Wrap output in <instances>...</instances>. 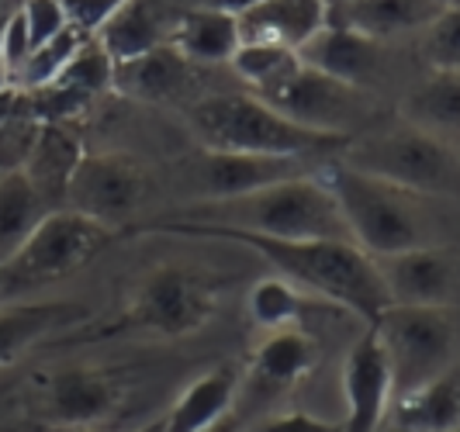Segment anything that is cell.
<instances>
[{
    "instance_id": "cell-1",
    "label": "cell",
    "mask_w": 460,
    "mask_h": 432,
    "mask_svg": "<svg viewBox=\"0 0 460 432\" xmlns=\"http://www.w3.org/2000/svg\"><path fill=\"white\" fill-rule=\"evenodd\" d=\"M142 232L160 235H184V239H229L256 256H263L277 277L295 284L301 295L323 297L329 304H340L343 312H353L357 319L370 322L388 308L385 287L377 280V270L370 256L353 242H325V239H270L256 232H239L208 222H181V218H160Z\"/></svg>"
},
{
    "instance_id": "cell-2",
    "label": "cell",
    "mask_w": 460,
    "mask_h": 432,
    "mask_svg": "<svg viewBox=\"0 0 460 432\" xmlns=\"http://www.w3.org/2000/svg\"><path fill=\"white\" fill-rule=\"evenodd\" d=\"M315 173L340 207L353 246H360L367 256L457 242V215H454L457 201L426 198V194L367 177L336 156L319 163Z\"/></svg>"
},
{
    "instance_id": "cell-3",
    "label": "cell",
    "mask_w": 460,
    "mask_h": 432,
    "mask_svg": "<svg viewBox=\"0 0 460 432\" xmlns=\"http://www.w3.org/2000/svg\"><path fill=\"white\" fill-rule=\"evenodd\" d=\"M181 222L256 232L270 239H325V242H353L340 207L319 173H305L295 181L260 187L253 194L229 201H194L181 207Z\"/></svg>"
},
{
    "instance_id": "cell-4",
    "label": "cell",
    "mask_w": 460,
    "mask_h": 432,
    "mask_svg": "<svg viewBox=\"0 0 460 432\" xmlns=\"http://www.w3.org/2000/svg\"><path fill=\"white\" fill-rule=\"evenodd\" d=\"M190 136L201 149L215 153H246V156H301L329 160L340 156L346 138L308 132L253 93H211L187 108Z\"/></svg>"
},
{
    "instance_id": "cell-5",
    "label": "cell",
    "mask_w": 460,
    "mask_h": 432,
    "mask_svg": "<svg viewBox=\"0 0 460 432\" xmlns=\"http://www.w3.org/2000/svg\"><path fill=\"white\" fill-rule=\"evenodd\" d=\"M336 160L367 177L426 194V198L457 201L460 194L457 145L429 136L402 118H392L374 128H360L353 138H346L343 153Z\"/></svg>"
},
{
    "instance_id": "cell-6",
    "label": "cell",
    "mask_w": 460,
    "mask_h": 432,
    "mask_svg": "<svg viewBox=\"0 0 460 432\" xmlns=\"http://www.w3.org/2000/svg\"><path fill=\"white\" fill-rule=\"evenodd\" d=\"M218 304H222V284L211 273L163 263L138 280L121 312H115L104 325L87 329V336L91 339H111V336L181 339V336L201 332L218 315Z\"/></svg>"
},
{
    "instance_id": "cell-7",
    "label": "cell",
    "mask_w": 460,
    "mask_h": 432,
    "mask_svg": "<svg viewBox=\"0 0 460 432\" xmlns=\"http://www.w3.org/2000/svg\"><path fill=\"white\" fill-rule=\"evenodd\" d=\"M394 377V394L457 370V308L388 304L370 322Z\"/></svg>"
},
{
    "instance_id": "cell-8",
    "label": "cell",
    "mask_w": 460,
    "mask_h": 432,
    "mask_svg": "<svg viewBox=\"0 0 460 432\" xmlns=\"http://www.w3.org/2000/svg\"><path fill=\"white\" fill-rule=\"evenodd\" d=\"M118 232L97 225L91 218L56 207L49 211L31 235L22 242V250L11 256V263L0 270V284L7 297L14 301L18 291H35L42 284L66 280L76 270H84L93 256L111 246Z\"/></svg>"
},
{
    "instance_id": "cell-9",
    "label": "cell",
    "mask_w": 460,
    "mask_h": 432,
    "mask_svg": "<svg viewBox=\"0 0 460 432\" xmlns=\"http://www.w3.org/2000/svg\"><path fill=\"white\" fill-rule=\"evenodd\" d=\"M125 401V381L91 364L56 366L22 387V409L56 429H91L111 419Z\"/></svg>"
},
{
    "instance_id": "cell-10",
    "label": "cell",
    "mask_w": 460,
    "mask_h": 432,
    "mask_svg": "<svg viewBox=\"0 0 460 432\" xmlns=\"http://www.w3.org/2000/svg\"><path fill=\"white\" fill-rule=\"evenodd\" d=\"M149 194V177L128 153H84L69 177L63 207L121 232Z\"/></svg>"
},
{
    "instance_id": "cell-11",
    "label": "cell",
    "mask_w": 460,
    "mask_h": 432,
    "mask_svg": "<svg viewBox=\"0 0 460 432\" xmlns=\"http://www.w3.org/2000/svg\"><path fill=\"white\" fill-rule=\"evenodd\" d=\"M260 101L270 104L277 114H284L288 121L308 128V132H323V136L340 138H353L370 118L367 91L340 84V80L305 66V63L288 84H280L277 91H270Z\"/></svg>"
},
{
    "instance_id": "cell-12",
    "label": "cell",
    "mask_w": 460,
    "mask_h": 432,
    "mask_svg": "<svg viewBox=\"0 0 460 432\" xmlns=\"http://www.w3.org/2000/svg\"><path fill=\"white\" fill-rule=\"evenodd\" d=\"M388 304L419 308H457L460 252L457 242L412 246V250L370 256Z\"/></svg>"
},
{
    "instance_id": "cell-13",
    "label": "cell",
    "mask_w": 460,
    "mask_h": 432,
    "mask_svg": "<svg viewBox=\"0 0 460 432\" xmlns=\"http://www.w3.org/2000/svg\"><path fill=\"white\" fill-rule=\"evenodd\" d=\"M394 401V377L374 329H364L343 364V432H377Z\"/></svg>"
},
{
    "instance_id": "cell-14",
    "label": "cell",
    "mask_w": 460,
    "mask_h": 432,
    "mask_svg": "<svg viewBox=\"0 0 460 432\" xmlns=\"http://www.w3.org/2000/svg\"><path fill=\"white\" fill-rule=\"evenodd\" d=\"M305 173H315V163L301 156H246V153H215V149H201L190 170L201 190L198 201H229Z\"/></svg>"
},
{
    "instance_id": "cell-15",
    "label": "cell",
    "mask_w": 460,
    "mask_h": 432,
    "mask_svg": "<svg viewBox=\"0 0 460 432\" xmlns=\"http://www.w3.org/2000/svg\"><path fill=\"white\" fill-rule=\"evenodd\" d=\"M198 87H201L198 66L187 63L173 46H156L138 59L115 63V76H111V91L128 101H142V104H187L190 108L198 101Z\"/></svg>"
},
{
    "instance_id": "cell-16",
    "label": "cell",
    "mask_w": 460,
    "mask_h": 432,
    "mask_svg": "<svg viewBox=\"0 0 460 432\" xmlns=\"http://www.w3.org/2000/svg\"><path fill=\"white\" fill-rule=\"evenodd\" d=\"M239 42L298 52L329 24V0H253L235 14Z\"/></svg>"
},
{
    "instance_id": "cell-17",
    "label": "cell",
    "mask_w": 460,
    "mask_h": 432,
    "mask_svg": "<svg viewBox=\"0 0 460 432\" xmlns=\"http://www.w3.org/2000/svg\"><path fill=\"white\" fill-rule=\"evenodd\" d=\"M298 59L340 84L370 91V84H377V76L385 69V42L357 35L340 24H325L319 35H312L298 48Z\"/></svg>"
},
{
    "instance_id": "cell-18",
    "label": "cell",
    "mask_w": 460,
    "mask_h": 432,
    "mask_svg": "<svg viewBox=\"0 0 460 432\" xmlns=\"http://www.w3.org/2000/svg\"><path fill=\"white\" fill-rule=\"evenodd\" d=\"M319 364V346L308 332L295 329H277L267 332L253 346L246 370H239V384H246L256 394H284L301 384Z\"/></svg>"
},
{
    "instance_id": "cell-19",
    "label": "cell",
    "mask_w": 460,
    "mask_h": 432,
    "mask_svg": "<svg viewBox=\"0 0 460 432\" xmlns=\"http://www.w3.org/2000/svg\"><path fill=\"white\" fill-rule=\"evenodd\" d=\"M84 322L87 308L76 301H0V370L18 364L42 339Z\"/></svg>"
},
{
    "instance_id": "cell-20",
    "label": "cell",
    "mask_w": 460,
    "mask_h": 432,
    "mask_svg": "<svg viewBox=\"0 0 460 432\" xmlns=\"http://www.w3.org/2000/svg\"><path fill=\"white\" fill-rule=\"evenodd\" d=\"M443 11L447 7L437 0H336L329 4V24L385 42L405 31H422Z\"/></svg>"
},
{
    "instance_id": "cell-21",
    "label": "cell",
    "mask_w": 460,
    "mask_h": 432,
    "mask_svg": "<svg viewBox=\"0 0 460 432\" xmlns=\"http://www.w3.org/2000/svg\"><path fill=\"white\" fill-rule=\"evenodd\" d=\"M84 142L73 132L69 121H46L39 128V138L24 160L22 173L24 181L31 183V190L46 201L49 211L63 207V198H66L69 177L76 170V163L84 156Z\"/></svg>"
},
{
    "instance_id": "cell-22",
    "label": "cell",
    "mask_w": 460,
    "mask_h": 432,
    "mask_svg": "<svg viewBox=\"0 0 460 432\" xmlns=\"http://www.w3.org/2000/svg\"><path fill=\"white\" fill-rule=\"evenodd\" d=\"M239 398V366L218 364L177 394V401L160 419V432H201L235 411Z\"/></svg>"
},
{
    "instance_id": "cell-23",
    "label": "cell",
    "mask_w": 460,
    "mask_h": 432,
    "mask_svg": "<svg viewBox=\"0 0 460 432\" xmlns=\"http://www.w3.org/2000/svg\"><path fill=\"white\" fill-rule=\"evenodd\" d=\"M166 46H173L187 63L211 66V63H229L239 48V24L229 11L215 7H184L166 31Z\"/></svg>"
},
{
    "instance_id": "cell-24",
    "label": "cell",
    "mask_w": 460,
    "mask_h": 432,
    "mask_svg": "<svg viewBox=\"0 0 460 432\" xmlns=\"http://www.w3.org/2000/svg\"><path fill=\"white\" fill-rule=\"evenodd\" d=\"M166 31L170 24H163L156 0H125L91 39H97L111 63H128L156 46H166Z\"/></svg>"
},
{
    "instance_id": "cell-25",
    "label": "cell",
    "mask_w": 460,
    "mask_h": 432,
    "mask_svg": "<svg viewBox=\"0 0 460 432\" xmlns=\"http://www.w3.org/2000/svg\"><path fill=\"white\" fill-rule=\"evenodd\" d=\"M398 118L415 128L457 145L460 132V73H429L402 97Z\"/></svg>"
},
{
    "instance_id": "cell-26",
    "label": "cell",
    "mask_w": 460,
    "mask_h": 432,
    "mask_svg": "<svg viewBox=\"0 0 460 432\" xmlns=\"http://www.w3.org/2000/svg\"><path fill=\"white\" fill-rule=\"evenodd\" d=\"M398 426L405 432H457L460 426V384L457 370L429 384H419L392 401Z\"/></svg>"
},
{
    "instance_id": "cell-27",
    "label": "cell",
    "mask_w": 460,
    "mask_h": 432,
    "mask_svg": "<svg viewBox=\"0 0 460 432\" xmlns=\"http://www.w3.org/2000/svg\"><path fill=\"white\" fill-rule=\"evenodd\" d=\"M49 215L46 201L31 190L22 170L0 177V270L11 263V256L22 250L31 228Z\"/></svg>"
},
{
    "instance_id": "cell-28",
    "label": "cell",
    "mask_w": 460,
    "mask_h": 432,
    "mask_svg": "<svg viewBox=\"0 0 460 432\" xmlns=\"http://www.w3.org/2000/svg\"><path fill=\"white\" fill-rule=\"evenodd\" d=\"M232 73L250 87L246 93L253 97H267L270 91H277L280 84H288L295 73H298L301 59L298 52L280 46H246L239 42L235 56L229 59Z\"/></svg>"
},
{
    "instance_id": "cell-29",
    "label": "cell",
    "mask_w": 460,
    "mask_h": 432,
    "mask_svg": "<svg viewBox=\"0 0 460 432\" xmlns=\"http://www.w3.org/2000/svg\"><path fill=\"white\" fill-rule=\"evenodd\" d=\"M308 295H301L295 284H288L284 277H263L250 287V297H246V308H250V319L267 329V332H277V329H295V322L301 319V308H305Z\"/></svg>"
},
{
    "instance_id": "cell-30",
    "label": "cell",
    "mask_w": 460,
    "mask_h": 432,
    "mask_svg": "<svg viewBox=\"0 0 460 432\" xmlns=\"http://www.w3.org/2000/svg\"><path fill=\"white\" fill-rule=\"evenodd\" d=\"M87 35H80L76 28H63L56 39H49L42 46H35L28 52L24 66L14 76V87L18 91H42L49 84H56V76L66 69V63L73 59V52L80 48Z\"/></svg>"
},
{
    "instance_id": "cell-31",
    "label": "cell",
    "mask_w": 460,
    "mask_h": 432,
    "mask_svg": "<svg viewBox=\"0 0 460 432\" xmlns=\"http://www.w3.org/2000/svg\"><path fill=\"white\" fill-rule=\"evenodd\" d=\"M111 76H115V63L108 59V52L97 46V39H84L66 69L56 76V84L80 93L84 101H93V97L111 91Z\"/></svg>"
},
{
    "instance_id": "cell-32",
    "label": "cell",
    "mask_w": 460,
    "mask_h": 432,
    "mask_svg": "<svg viewBox=\"0 0 460 432\" xmlns=\"http://www.w3.org/2000/svg\"><path fill=\"white\" fill-rule=\"evenodd\" d=\"M422 56L429 73H457L460 69V7H447L437 22L422 28Z\"/></svg>"
},
{
    "instance_id": "cell-33",
    "label": "cell",
    "mask_w": 460,
    "mask_h": 432,
    "mask_svg": "<svg viewBox=\"0 0 460 432\" xmlns=\"http://www.w3.org/2000/svg\"><path fill=\"white\" fill-rule=\"evenodd\" d=\"M39 128H42V121L24 108V93H22L18 111L0 125V177L22 170L28 153H31V145H35V138H39Z\"/></svg>"
},
{
    "instance_id": "cell-34",
    "label": "cell",
    "mask_w": 460,
    "mask_h": 432,
    "mask_svg": "<svg viewBox=\"0 0 460 432\" xmlns=\"http://www.w3.org/2000/svg\"><path fill=\"white\" fill-rule=\"evenodd\" d=\"M18 11H22V22H24V31H28L31 48L49 42V39H56L63 28H69L66 18H63L59 0H24Z\"/></svg>"
},
{
    "instance_id": "cell-35",
    "label": "cell",
    "mask_w": 460,
    "mask_h": 432,
    "mask_svg": "<svg viewBox=\"0 0 460 432\" xmlns=\"http://www.w3.org/2000/svg\"><path fill=\"white\" fill-rule=\"evenodd\" d=\"M121 4H125V0H59L66 24L76 28L80 35H87V39L101 31V24L115 14Z\"/></svg>"
},
{
    "instance_id": "cell-36",
    "label": "cell",
    "mask_w": 460,
    "mask_h": 432,
    "mask_svg": "<svg viewBox=\"0 0 460 432\" xmlns=\"http://www.w3.org/2000/svg\"><path fill=\"white\" fill-rule=\"evenodd\" d=\"M31 52V42H28V31H24L22 11H11L7 14V24H4V48H0V63L11 69V76H18V69L24 66Z\"/></svg>"
},
{
    "instance_id": "cell-37",
    "label": "cell",
    "mask_w": 460,
    "mask_h": 432,
    "mask_svg": "<svg viewBox=\"0 0 460 432\" xmlns=\"http://www.w3.org/2000/svg\"><path fill=\"white\" fill-rule=\"evenodd\" d=\"M260 432H343L340 422H323L308 411H284V415H274L267 419Z\"/></svg>"
},
{
    "instance_id": "cell-38",
    "label": "cell",
    "mask_w": 460,
    "mask_h": 432,
    "mask_svg": "<svg viewBox=\"0 0 460 432\" xmlns=\"http://www.w3.org/2000/svg\"><path fill=\"white\" fill-rule=\"evenodd\" d=\"M184 7H215V11H229V14H239L243 7H250L253 0H181Z\"/></svg>"
},
{
    "instance_id": "cell-39",
    "label": "cell",
    "mask_w": 460,
    "mask_h": 432,
    "mask_svg": "<svg viewBox=\"0 0 460 432\" xmlns=\"http://www.w3.org/2000/svg\"><path fill=\"white\" fill-rule=\"evenodd\" d=\"M18 101H22V91L18 87H11V91L0 93V125L11 118V114L18 111Z\"/></svg>"
},
{
    "instance_id": "cell-40",
    "label": "cell",
    "mask_w": 460,
    "mask_h": 432,
    "mask_svg": "<svg viewBox=\"0 0 460 432\" xmlns=\"http://www.w3.org/2000/svg\"><path fill=\"white\" fill-rule=\"evenodd\" d=\"M201 432H243V422H239L235 411H229L226 419H218L215 426H208V429H201Z\"/></svg>"
},
{
    "instance_id": "cell-41",
    "label": "cell",
    "mask_w": 460,
    "mask_h": 432,
    "mask_svg": "<svg viewBox=\"0 0 460 432\" xmlns=\"http://www.w3.org/2000/svg\"><path fill=\"white\" fill-rule=\"evenodd\" d=\"M11 87H14V76H11V69L0 63V93L11 91Z\"/></svg>"
},
{
    "instance_id": "cell-42",
    "label": "cell",
    "mask_w": 460,
    "mask_h": 432,
    "mask_svg": "<svg viewBox=\"0 0 460 432\" xmlns=\"http://www.w3.org/2000/svg\"><path fill=\"white\" fill-rule=\"evenodd\" d=\"M136 432H160V419H156V422H146V426L136 429Z\"/></svg>"
},
{
    "instance_id": "cell-43",
    "label": "cell",
    "mask_w": 460,
    "mask_h": 432,
    "mask_svg": "<svg viewBox=\"0 0 460 432\" xmlns=\"http://www.w3.org/2000/svg\"><path fill=\"white\" fill-rule=\"evenodd\" d=\"M4 24H7V14H0V48H4Z\"/></svg>"
},
{
    "instance_id": "cell-44",
    "label": "cell",
    "mask_w": 460,
    "mask_h": 432,
    "mask_svg": "<svg viewBox=\"0 0 460 432\" xmlns=\"http://www.w3.org/2000/svg\"><path fill=\"white\" fill-rule=\"evenodd\" d=\"M437 4H443V7H460V0H437Z\"/></svg>"
},
{
    "instance_id": "cell-45",
    "label": "cell",
    "mask_w": 460,
    "mask_h": 432,
    "mask_svg": "<svg viewBox=\"0 0 460 432\" xmlns=\"http://www.w3.org/2000/svg\"><path fill=\"white\" fill-rule=\"evenodd\" d=\"M0 301H11V297H7V291H4V284H0Z\"/></svg>"
},
{
    "instance_id": "cell-46",
    "label": "cell",
    "mask_w": 460,
    "mask_h": 432,
    "mask_svg": "<svg viewBox=\"0 0 460 432\" xmlns=\"http://www.w3.org/2000/svg\"><path fill=\"white\" fill-rule=\"evenodd\" d=\"M73 432H104V429H97V426H91V429H73Z\"/></svg>"
},
{
    "instance_id": "cell-47",
    "label": "cell",
    "mask_w": 460,
    "mask_h": 432,
    "mask_svg": "<svg viewBox=\"0 0 460 432\" xmlns=\"http://www.w3.org/2000/svg\"><path fill=\"white\" fill-rule=\"evenodd\" d=\"M329 4H336V0H329Z\"/></svg>"
}]
</instances>
